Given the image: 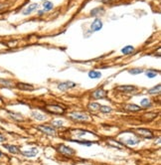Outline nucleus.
I'll return each mask as SVG.
<instances>
[{
  "label": "nucleus",
  "mask_w": 161,
  "mask_h": 165,
  "mask_svg": "<svg viewBox=\"0 0 161 165\" xmlns=\"http://www.w3.org/2000/svg\"><path fill=\"white\" fill-rule=\"evenodd\" d=\"M44 110L49 113H53V115H63L65 112V107L59 104H48L44 107Z\"/></svg>",
  "instance_id": "f257e3e1"
},
{
  "label": "nucleus",
  "mask_w": 161,
  "mask_h": 165,
  "mask_svg": "<svg viewBox=\"0 0 161 165\" xmlns=\"http://www.w3.org/2000/svg\"><path fill=\"white\" fill-rule=\"evenodd\" d=\"M134 134H137L138 136L142 137V138H146V139H151L153 138V133L151 131L148 130V129L145 128H138L135 129V131L133 132Z\"/></svg>",
  "instance_id": "f03ea898"
},
{
  "label": "nucleus",
  "mask_w": 161,
  "mask_h": 165,
  "mask_svg": "<svg viewBox=\"0 0 161 165\" xmlns=\"http://www.w3.org/2000/svg\"><path fill=\"white\" fill-rule=\"evenodd\" d=\"M57 150H58L61 154H63V155L70 156V157L75 154V150H74L73 148L68 147V146H66V145H63V144L58 145V146H57Z\"/></svg>",
  "instance_id": "7ed1b4c3"
},
{
  "label": "nucleus",
  "mask_w": 161,
  "mask_h": 165,
  "mask_svg": "<svg viewBox=\"0 0 161 165\" xmlns=\"http://www.w3.org/2000/svg\"><path fill=\"white\" fill-rule=\"evenodd\" d=\"M70 117L74 120H78V121H84L89 120V116L84 113H80V112H72L70 115Z\"/></svg>",
  "instance_id": "20e7f679"
},
{
  "label": "nucleus",
  "mask_w": 161,
  "mask_h": 165,
  "mask_svg": "<svg viewBox=\"0 0 161 165\" xmlns=\"http://www.w3.org/2000/svg\"><path fill=\"white\" fill-rule=\"evenodd\" d=\"M74 86H76V84L73 83V82H66V83H61L58 85V89L60 91H63V92H66L68 91L69 89H72Z\"/></svg>",
  "instance_id": "39448f33"
},
{
  "label": "nucleus",
  "mask_w": 161,
  "mask_h": 165,
  "mask_svg": "<svg viewBox=\"0 0 161 165\" xmlns=\"http://www.w3.org/2000/svg\"><path fill=\"white\" fill-rule=\"evenodd\" d=\"M37 128L42 132H44V133L48 134V135H55L56 134L55 129L50 128V126H48V125H39Z\"/></svg>",
  "instance_id": "423d86ee"
},
{
  "label": "nucleus",
  "mask_w": 161,
  "mask_h": 165,
  "mask_svg": "<svg viewBox=\"0 0 161 165\" xmlns=\"http://www.w3.org/2000/svg\"><path fill=\"white\" fill-rule=\"evenodd\" d=\"M108 97V93L105 90H97L95 93H92V98L95 99H103Z\"/></svg>",
  "instance_id": "0eeeda50"
},
{
  "label": "nucleus",
  "mask_w": 161,
  "mask_h": 165,
  "mask_svg": "<svg viewBox=\"0 0 161 165\" xmlns=\"http://www.w3.org/2000/svg\"><path fill=\"white\" fill-rule=\"evenodd\" d=\"M102 27H103L102 20H100V19H95V20L92 23V25H91V30L92 32L99 31V30L102 29Z\"/></svg>",
  "instance_id": "6e6552de"
},
{
  "label": "nucleus",
  "mask_w": 161,
  "mask_h": 165,
  "mask_svg": "<svg viewBox=\"0 0 161 165\" xmlns=\"http://www.w3.org/2000/svg\"><path fill=\"white\" fill-rule=\"evenodd\" d=\"M116 90L119 92H123V93H131V92L136 90V88L134 86H119L116 88Z\"/></svg>",
  "instance_id": "1a4fd4ad"
},
{
  "label": "nucleus",
  "mask_w": 161,
  "mask_h": 165,
  "mask_svg": "<svg viewBox=\"0 0 161 165\" xmlns=\"http://www.w3.org/2000/svg\"><path fill=\"white\" fill-rule=\"evenodd\" d=\"M16 86L21 91H33L34 90L33 86L29 85V84H26V83H18Z\"/></svg>",
  "instance_id": "9d476101"
},
{
  "label": "nucleus",
  "mask_w": 161,
  "mask_h": 165,
  "mask_svg": "<svg viewBox=\"0 0 161 165\" xmlns=\"http://www.w3.org/2000/svg\"><path fill=\"white\" fill-rule=\"evenodd\" d=\"M21 154L24 156H26V157H35V156L38 154V150L37 148H32V149L30 150H26V151H23V152H21Z\"/></svg>",
  "instance_id": "9b49d317"
},
{
  "label": "nucleus",
  "mask_w": 161,
  "mask_h": 165,
  "mask_svg": "<svg viewBox=\"0 0 161 165\" xmlns=\"http://www.w3.org/2000/svg\"><path fill=\"white\" fill-rule=\"evenodd\" d=\"M4 147H5V148H7V149L9 150L11 153H13V154L21 153L20 149H19V148H18L17 146H15V145H8V144H6V145H4Z\"/></svg>",
  "instance_id": "f8f14e48"
},
{
  "label": "nucleus",
  "mask_w": 161,
  "mask_h": 165,
  "mask_svg": "<svg viewBox=\"0 0 161 165\" xmlns=\"http://www.w3.org/2000/svg\"><path fill=\"white\" fill-rule=\"evenodd\" d=\"M37 7H38V4H37V3H34V4L29 5V6L27 7L25 10H24L23 14H24V15H28V14H30V13L33 12L35 9H37Z\"/></svg>",
  "instance_id": "ddd939ff"
},
{
  "label": "nucleus",
  "mask_w": 161,
  "mask_h": 165,
  "mask_svg": "<svg viewBox=\"0 0 161 165\" xmlns=\"http://www.w3.org/2000/svg\"><path fill=\"white\" fill-rule=\"evenodd\" d=\"M108 145L111 147H116V148H119V149H121L122 147H123V145L121 144V143H119V142H117L116 141V140H113V139H108Z\"/></svg>",
  "instance_id": "4468645a"
},
{
  "label": "nucleus",
  "mask_w": 161,
  "mask_h": 165,
  "mask_svg": "<svg viewBox=\"0 0 161 165\" xmlns=\"http://www.w3.org/2000/svg\"><path fill=\"white\" fill-rule=\"evenodd\" d=\"M124 109L128 110V112H139L141 110V107L136 104H127Z\"/></svg>",
  "instance_id": "2eb2a0df"
},
{
  "label": "nucleus",
  "mask_w": 161,
  "mask_h": 165,
  "mask_svg": "<svg viewBox=\"0 0 161 165\" xmlns=\"http://www.w3.org/2000/svg\"><path fill=\"white\" fill-rule=\"evenodd\" d=\"M32 116H33L35 120H44L46 118V116L44 115H42V113L39 112H32Z\"/></svg>",
  "instance_id": "dca6fc26"
},
{
  "label": "nucleus",
  "mask_w": 161,
  "mask_h": 165,
  "mask_svg": "<svg viewBox=\"0 0 161 165\" xmlns=\"http://www.w3.org/2000/svg\"><path fill=\"white\" fill-rule=\"evenodd\" d=\"M133 51H134V48L132 46H126V47L121 49V53L124 54V55H128V54H131Z\"/></svg>",
  "instance_id": "f3484780"
},
{
  "label": "nucleus",
  "mask_w": 161,
  "mask_h": 165,
  "mask_svg": "<svg viewBox=\"0 0 161 165\" xmlns=\"http://www.w3.org/2000/svg\"><path fill=\"white\" fill-rule=\"evenodd\" d=\"M89 77L91 78V79H100V78L102 77V74L97 71H91L89 73Z\"/></svg>",
  "instance_id": "a211bd4d"
},
{
  "label": "nucleus",
  "mask_w": 161,
  "mask_h": 165,
  "mask_svg": "<svg viewBox=\"0 0 161 165\" xmlns=\"http://www.w3.org/2000/svg\"><path fill=\"white\" fill-rule=\"evenodd\" d=\"M161 91V85L159 84V85H157L156 86H154V88L150 89V90H148V93L150 94H159Z\"/></svg>",
  "instance_id": "6ab92c4d"
},
{
  "label": "nucleus",
  "mask_w": 161,
  "mask_h": 165,
  "mask_svg": "<svg viewBox=\"0 0 161 165\" xmlns=\"http://www.w3.org/2000/svg\"><path fill=\"white\" fill-rule=\"evenodd\" d=\"M103 12H105V10H103V7H97V8H95V9L92 10L91 15L92 16H95V15H97V14H100V13L103 14Z\"/></svg>",
  "instance_id": "aec40b11"
},
{
  "label": "nucleus",
  "mask_w": 161,
  "mask_h": 165,
  "mask_svg": "<svg viewBox=\"0 0 161 165\" xmlns=\"http://www.w3.org/2000/svg\"><path fill=\"white\" fill-rule=\"evenodd\" d=\"M0 84H1L2 86H7V88H12V86H14V85H13V83L10 82V81H8V80L0 79Z\"/></svg>",
  "instance_id": "412c9836"
},
{
  "label": "nucleus",
  "mask_w": 161,
  "mask_h": 165,
  "mask_svg": "<svg viewBox=\"0 0 161 165\" xmlns=\"http://www.w3.org/2000/svg\"><path fill=\"white\" fill-rule=\"evenodd\" d=\"M99 110H100L102 112H103V113H108V112H111V107H106V105H100Z\"/></svg>",
  "instance_id": "4be33fe9"
},
{
  "label": "nucleus",
  "mask_w": 161,
  "mask_h": 165,
  "mask_svg": "<svg viewBox=\"0 0 161 165\" xmlns=\"http://www.w3.org/2000/svg\"><path fill=\"white\" fill-rule=\"evenodd\" d=\"M100 105L99 104H97V102H91V104H89V107L92 110H97L100 109Z\"/></svg>",
  "instance_id": "5701e85b"
},
{
  "label": "nucleus",
  "mask_w": 161,
  "mask_h": 165,
  "mask_svg": "<svg viewBox=\"0 0 161 165\" xmlns=\"http://www.w3.org/2000/svg\"><path fill=\"white\" fill-rule=\"evenodd\" d=\"M142 72H143L142 69H131V70H129V74H131V75H138V74H141Z\"/></svg>",
  "instance_id": "b1692460"
},
{
  "label": "nucleus",
  "mask_w": 161,
  "mask_h": 165,
  "mask_svg": "<svg viewBox=\"0 0 161 165\" xmlns=\"http://www.w3.org/2000/svg\"><path fill=\"white\" fill-rule=\"evenodd\" d=\"M157 73L156 71H147L146 72V76L148 78H154V77H156L157 76Z\"/></svg>",
  "instance_id": "393cba45"
},
{
  "label": "nucleus",
  "mask_w": 161,
  "mask_h": 165,
  "mask_svg": "<svg viewBox=\"0 0 161 165\" xmlns=\"http://www.w3.org/2000/svg\"><path fill=\"white\" fill-rule=\"evenodd\" d=\"M44 8H45V10H51L52 8H53V3H52V2H49V1H47V2H45L44 4Z\"/></svg>",
  "instance_id": "a878e982"
},
{
  "label": "nucleus",
  "mask_w": 161,
  "mask_h": 165,
  "mask_svg": "<svg viewBox=\"0 0 161 165\" xmlns=\"http://www.w3.org/2000/svg\"><path fill=\"white\" fill-rule=\"evenodd\" d=\"M140 104L142 105V107H148V105H150V102L148 101V99H143L142 101L140 102Z\"/></svg>",
  "instance_id": "bb28decb"
},
{
  "label": "nucleus",
  "mask_w": 161,
  "mask_h": 165,
  "mask_svg": "<svg viewBox=\"0 0 161 165\" xmlns=\"http://www.w3.org/2000/svg\"><path fill=\"white\" fill-rule=\"evenodd\" d=\"M138 142H139V140H132V139L125 140V143H126V144H129V145H134V144H136V143H138Z\"/></svg>",
  "instance_id": "cd10ccee"
},
{
  "label": "nucleus",
  "mask_w": 161,
  "mask_h": 165,
  "mask_svg": "<svg viewBox=\"0 0 161 165\" xmlns=\"http://www.w3.org/2000/svg\"><path fill=\"white\" fill-rule=\"evenodd\" d=\"M52 124L55 126H58V128H60V126L63 125V121L62 120H53L52 121Z\"/></svg>",
  "instance_id": "c85d7f7f"
},
{
  "label": "nucleus",
  "mask_w": 161,
  "mask_h": 165,
  "mask_svg": "<svg viewBox=\"0 0 161 165\" xmlns=\"http://www.w3.org/2000/svg\"><path fill=\"white\" fill-rule=\"evenodd\" d=\"M5 141V137L2 134H0V142H4Z\"/></svg>",
  "instance_id": "c756f323"
},
{
  "label": "nucleus",
  "mask_w": 161,
  "mask_h": 165,
  "mask_svg": "<svg viewBox=\"0 0 161 165\" xmlns=\"http://www.w3.org/2000/svg\"><path fill=\"white\" fill-rule=\"evenodd\" d=\"M102 2H103V3H110V2H111L113 0H100Z\"/></svg>",
  "instance_id": "7c9ffc66"
},
{
  "label": "nucleus",
  "mask_w": 161,
  "mask_h": 165,
  "mask_svg": "<svg viewBox=\"0 0 161 165\" xmlns=\"http://www.w3.org/2000/svg\"><path fill=\"white\" fill-rule=\"evenodd\" d=\"M1 156H2V152H0V157H1Z\"/></svg>",
  "instance_id": "2f4dec72"
}]
</instances>
